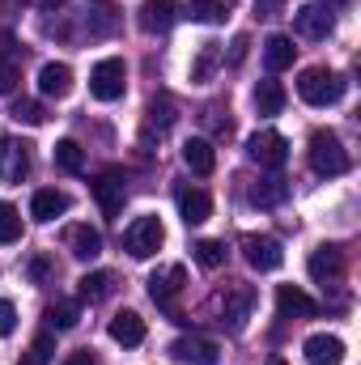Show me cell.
<instances>
[{"mask_svg": "<svg viewBox=\"0 0 361 365\" xmlns=\"http://www.w3.org/2000/svg\"><path fill=\"white\" fill-rule=\"evenodd\" d=\"M268 365H285V357H268Z\"/></svg>", "mask_w": 361, "mask_h": 365, "instance_id": "obj_44", "label": "cell"}, {"mask_svg": "<svg viewBox=\"0 0 361 365\" xmlns=\"http://www.w3.org/2000/svg\"><path fill=\"white\" fill-rule=\"evenodd\" d=\"M68 251H73V259L90 264V259L102 255V234H98L93 225H73V230H68Z\"/></svg>", "mask_w": 361, "mask_h": 365, "instance_id": "obj_21", "label": "cell"}, {"mask_svg": "<svg viewBox=\"0 0 361 365\" xmlns=\"http://www.w3.org/2000/svg\"><path fill=\"white\" fill-rule=\"evenodd\" d=\"M251 102H255L260 115H280V110H285V90H280V81H260L255 93H251Z\"/></svg>", "mask_w": 361, "mask_h": 365, "instance_id": "obj_26", "label": "cell"}, {"mask_svg": "<svg viewBox=\"0 0 361 365\" xmlns=\"http://www.w3.org/2000/svg\"><path fill=\"white\" fill-rule=\"evenodd\" d=\"M64 212H68V195H64V191H56V187L34 191V200H30V217H34V221H56V217H64Z\"/></svg>", "mask_w": 361, "mask_h": 365, "instance_id": "obj_19", "label": "cell"}, {"mask_svg": "<svg viewBox=\"0 0 361 365\" xmlns=\"http://www.w3.org/2000/svg\"><path fill=\"white\" fill-rule=\"evenodd\" d=\"M243 259H247L255 272H276V268L285 264V251H280V242L268 238V234H247V238H243Z\"/></svg>", "mask_w": 361, "mask_h": 365, "instance_id": "obj_7", "label": "cell"}, {"mask_svg": "<svg viewBox=\"0 0 361 365\" xmlns=\"http://www.w3.org/2000/svg\"><path fill=\"white\" fill-rule=\"evenodd\" d=\"M39 4H43V9H60L64 0H39Z\"/></svg>", "mask_w": 361, "mask_h": 365, "instance_id": "obj_42", "label": "cell"}, {"mask_svg": "<svg viewBox=\"0 0 361 365\" xmlns=\"http://www.w3.org/2000/svg\"><path fill=\"white\" fill-rule=\"evenodd\" d=\"M183 162H187V170L191 175H213V166H217V153H213V145L208 140H187L183 145Z\"/></svg>", "mask_w": 361, "mask_h": 365, "instance_id": "obj_23", "label": "cell"}, {"mask_svg": "<svg viewBox=\"0 0 361 365\" xmlns=\"http://www.w3.org/2000/svg\"><path fill=\"white\" fill-rule=\"evenodd\" d=\"M93 195L102 204L106 217H119L123 212V200H128V187H123V170H106L102 179L93 182Z\"/></svg>", "mask_w": 361, "mask_h": 365, "instance_id": "obj_14", "label": "cell"}, {"mask_svg": "<svg viewBox=\"0 0 361 365\" xmlns=\"http://www.w3.org/2000/svg\"><path fill=\"white\" fill-rule=\"evenodd\" d=\"M332 4H336V9H345V4H349V0H327V9H332Z\"/></svg>", "mask_w": 361, "mask_h": 365, "instance_id": "obj_43", "label": "cell"}, {"mask_svg": "<svg viewBox=\"0 0 361 365\" xmlns=\"http://www.w3.org/2000/svg\"><path fill=\"white\" fill-rule=\"evenodd\" d=\"M306 272H310L315 284H340V276H345V251H340L336 242L315 247L310 259H306Z\"/></svg>", "mask_w": 361, "mask_h": 365, "instance_id": "obj_6", "label": "cell"}, {"mask_svg": "<svg viewBox=\"0 0 361 365\" xmlns=\"http://www.w3.org/2000/svg\"><path fill=\"white\" fill-rule=\"evenodd\" d=\"M285 179L280 175H272V179H260L255 187H251V204H260V208H276L280 200H285Z\"/></svg>", "mask_w": 361, "mask_h": 365, "instance_id": "obj_27", "label": "cell"}, {"mask_svg": "<svg viewBox=\"0 0 361 365\" xmlns=\"http://www.w3.org/2000/svg\"><path fill=\"white\" fill-rule=\"evenodd\" d=\"M332 26H336V17H332V9H323V4H302V9L293 13V34H302V38H327Z\"/></svg>", "mask_w": 361, "mask_h": 365, "instance_id": "obj_10", "label": "cell"}, {"mask_svg": "<svg viewBox=\"0 0 361 365\" xmlns=\"http://www.w3.org/2000/svg\"><path fill=\"white\" fill-rule=\"evenodd\" d=\"M247 47H251V38L247 34H234V43H230V68H238L247 60Z\"/></svg>", "mask_w": 361, "mask_h": 365, "instance_id": "obj_38", "label": "cell"}, {"mask_svg": "<svg viewBox=\"0 0 361 365\" xmlns=\"http://www.w3.org/2000/svg\"><path fill=\"white\" fill-rule=\"evenodd\" d=\"M298 93H302V102H310V106H332V102L345 98V77L332 73V68H306V73L298 77Z\"/></svg>", "mask_w": 361, "mask_h": 365, "instance_id": "obj_2", "label": "cell"}, {"mask_svg": "<svg viewBox=\"0 0 361 365\" xmlns=\"http://www.w3.org/2000/svg\"><path fill=\"white\" fill-rule=\"evenodd\" d=\"M30 175V145L17 136H0V182H21Z\"/></svg>", "mask_w": 361, "mask_h": 365, "instance_id": "obj_9", "label": "cell"}, {"mask_svg": "<svg viewBox=\"0 0 361 365\" xmlns=\"http://www.w3.org/2000/svg\"><path fill=\"white\" fill-rule=\"evenodd\" d=\"M56 166L68 170V175H81V170H86V149H81L77 140H60V145H56Z\"/></svg>", "mask_w": 361, "mask_h": 365, "instance_id": "obj_30", "label": "cell"}, {"mask_svg": "<svg viewBox=\"0 0 361 365\" xmlns=\"http://www.w3.org/2000/svg\"><path fill=\"white\" fill-rule=\"evenodd\" d=\"M175 0H145L141 4V13H136V21H141V30L145 34H166L171 26H175Z\"/></svg>", "mask_w": 361, "mask_h": 365, "instance_id": "obj_16", "label": "cell"}, {"mask_svg": "<svg viewBox=\"0 0 361 365\" xmlns=\"http://www.w3.org/2000/svg\"><path fill=\"white\" fill-rule=\"evenodd\" d=\"M93 4H111V0H93Z\"/></svg>", "mask_w": 361, "mask_h": 365, "instance_id": "obj_45", "label": "cell"}, {"mask_svg": "<svg viewBox=\"0 0 361 365\" xmlns=\"http://www.w3.org/2000/svg\"><path fill=\"white\" fill-rule=\"evenodd\" d=\"M302 353H306V365H340L345 361V340L319 331V336H310V340L302 344Z\"/></svg>", "mask_w": 361, "mask_h": 365, "instance_id": "obj_15", "label": "cell"}, {"mask_svg": "<svg viewBox=\"0 0 361 365\" xmlns=\"http://www.w3.org/2000/svg\"><path fill=\"white\" fill-rule=\"evenodd\" d=\"M51 357H56V340H51V336H39V340L30 344V353H26L21 365H51Z\"/></svg>", "mask_w": 361, "mask_h": 365, "instance_id": "obj_36", "label": "cell"}, {"mask_svg": "<svg viewBox=\"0 0 361 365\" xmlns=\"http://www.w3.org/2000/svg\"><path fill=\"white\" fill-rule=\"evenodd\" d=\"M111 289H115V276H111V272H86L81 280H77V297H81V302H90V306H93V302H102Z\"/></svg>", "mask_w": 361, "mask_h": 365, "instance_id": "obj_25", "label": "cell"}, {"mask_svg": "<svg viewBox=\"0 0 361 365\" xmlns=\"http://www.w3.org/2000/svg\"><path fill=\"white\" fill-rule=\"evenodd\" d=\"M191 255H195V264H200L204 272H217V268L225 264V247H221V242H213V238L195 242V247H191Z\"/></svg>", "mask_w": 361, "mask_h": 365, "instance_id": "obj_31", "label": "cell"}, {"mask_svg": "<svg viewBox=\"0 0 361 365\" xmlns=\"http://www.w3.org/2000/svg\"><path fill=\"white\" fill-rule=\"evenodd\" d=\"M247 158L260 162V166H268V170H280L289 162V140L280 132H255L247 140Z\"/></svg>", "mask_w": 361, "mask_h": 365, "instance_id": "obj_8", "label": "cell"}, {"mask_svg": "<svg viewBox=\"0 0 361 365\" xmlns=\"http://www.w3.org/2000/svg\"><path fill=\"white\" fill-rule=\"evenodd\" d=\"M39 90L47 93V98H68L73 93V68L68 64H43L39 68Z\"/></svg>", "mask_w": 361, "mask_h": 365, "instance_id": "obj_20", "label": "cell"}, {"mask_svg": "<svg viewBox=\"0 0 361 365\" xmlns=\"http://www.w3.org/2000/svg\"><path fill=\"white\" fill-rule=\"evenodd\" d=\"M310 170L315 175H327V179H336V175L349 170V153H345V145H340L336 132H323L319 128L310 136Z\"/></svg>", "mask_w": 361, "mask_h": 365, "instance_id": "obj_3", "label": "cell"}, {"mask_svg": "<svg viewBox=\"0 0 361 365\" xmlns=\"http://www.w3.org/2000/svg\"><path fill=\"white\" fill-rule=\"evenodd\" d=\"M77 319H81V306H77V302H56V306H47V327H51V331H73Z\"/></svg>", "mask_w": 361, "mask_h": 365, "instance_id": "obj_28", "label": "cell"}, {"mask_svg": "<svg viewBox=\"0 0 361 365\" xmlns=\"http://www.w3.org/2000/svg\"><path fill=\"white\" fill-rule=\"evenodd\" d=\"M171 123H175V102H171V98H153V102H149V119H145V140H149L153 132L166 136Z\"/></svg>", "mask_w": 361, "mask_h": 365, "instance_id": "obj_24", "label": "cell"}, {"mask_svg": "<svg viewBox=\"0 0 361 365\" xmlns=\"http://www.w3.org/2000/svg\"><path fill=\"white\" fill-rule=\"evenodd\" d=\"M128 90V64L119 60V56H106V60H98L90 73V93L98 102H115V98H123Z\"/></svg>", "mask_w": 361, "mask_h": 365, "instance_id": "obj_4", "label": "cell"}, {"mask_svg": "<svg viewBox=\"0 0 361 365\" xmlns=\"http://www.w3.org/2000/svg\"><path fill=\"white\" fill-rule=\"evenodd\" d=\"M13 327H17V310H13V302H9V297H0V340H4V336H13Z\"/></svg>", "mask_w": 361, "mask_h": 365, "instance_id": "obj_37", "label": "cell"}, {"mask_svg": "<svg viewBox=\"0 0 361 365\" xmlns=\"http://www.w3.org/2000/svg\"><path fill=\"white\" fill-rule=\"evenodd\" d=\"M179 212L187 225H204L208 217H213V200H208V191H200V187H183L179 191Z\"/></svg>", "mask_w": 361, "mask_h": 365, "instance_id": "obj_18", "label": "cell"}, {"mask_svg": "<svg viewBox=\"0 0 361 365\" xmlns=\"http://www.w3.org/2000/svg\"><path fill=\"white\" fill-rule=\"evenodd\" d=\"M64 365H98V357H93L90 349H81V353H73V357H64Z\"/></svg>", "mask_w": 361, "mask_h": 365, "instance_id": "obj_41", "label": "cell"}, {"mask_svg": "<svg viewBox=\"0 0 361 365\" xmlns=\"http://www.w3.org/2000/svg\"><path fill=\"white\" fill-rule=\"evenodd\" d=\"M187 17L191 21H225L230 0H187Z\"/></svg>", "mask_w": 361, "mask_h": 365, "instance_id": "obj_29", "label": "cell"}, {"mask_svg": "<svg viewBox=\"0 0 361 365\" xmlns=\"http://www.w3.org/2000/svg\"><path fill=\"white\" fill-rule=\"evenodd\" d=\"M111 340L123 344V349H136V344L145 340V319H141L136 310H119V314L111 319Z\"/></svg>", "mask_w": 361, "mask_h": 365, "instance_id": "obj_17", "label": "cell"}, {"mask_svg": "<svg viewBox=\"0 0 361 365\" xmlns=\"http://www.w3.org/2000/svg\"><path fill=\"white\" fill-rule=\"evenodd\" d=\"M276 310H280V319H315L319 302L310 293H302L298 284H280L276 289Z\"/></svg>", "mask_w": 361, "mask_h": 365, "instance_id": "obj_13", "label": "cell"}, {"mask_svg": "<svg viewBox=\"0 0 361 365\" xmlns=\"http://www.w3.org/2000/svg\"><path fill=\"white\" fill-rule=\"evenodd\" d=\"M221 64V47L217 43H204L200 47V56H195V64H191V81H208V73Z\"/></svg>", "mask_w": 361, "mask_h": 365, "instance_id": "obj_32", "label": "cell"}, {"mask_svg": "<svg viewBox=\"0 0 361 365\" xmlns=\"http://www.w3.org/2000/svg\"><path fill=\"white\" fill-rule=\"evenodd\" d=\"M183 284H187V268L183 264H166V268H158V272L149 276V297L158 306H171L183 293Z\"/></svg>", "mask_w": 361, "mask_h": 365, "instance_id": "obj_11", "label": "cell"}, {"mask_svg": "<svg viewBox=\"0 0 361 365\" xmlns=\"http://www.w3.org/2000/svg\"><path fill=\"white\" fill-rule=\"evenodd\" d=\"M13 119H17V123H30V128H43V123H47V110H43V102H34V98H17V102H13Z\"/></svg>", "mask_w": 361, "mask_h": 365, "instance_id": "obj_33", "label": "cell"}, {"mask_svg": "<svg viewBox=\"0 0 361 365\" xmlns=\"http://www.w3.org/2000/svg\"><path fill=\"white\" fill-rule=\"evenodd\" d=\"M162 238H166V230H162L158 217H136V221L123 230V251H128L132 259H149V255H158Z\"/></svg>", "mask_w": 361, "mask_h": 365, "instance_id": "obj_5", "label": "cell"}, {"mask_svg": "<svg viewBox=\"0 0 361 365\" xmlns=\"http://www.w3.org/2000/svg\"><path fill=\"white\" fill-rule=\"evenodd\" d=\"M171 357L179 365H217L221 349L213 340H204V336H183V340L171 344Z\"/></svg>", "mask_w": 361, "mask_h": 365, "instance_id": "obj_12", "label": "cell"}, {"mask_svg": "<svg viewBox=\"0 0 361 365\" xmlns=\"http://www.w3.org/2000/svg\"><path fill=\"white\" fill-rule=\"evenodd\" d=\"M17 238H21V212L9 200H0V242H17Z\"/></svg>", "mask_w": 361, "mask_h": 365, "instance_id": "obj_34", "label": "cell"}, {"mask_svg": "<svg viewBox=\"0 0 361 365\" xmlns=\"http://www.w3.org/2000/svg\"><path fill=\"white\" fill-rule=\"evenodd\" d=\"M280 9H285V0H255V13L260 17H276Z\"/></svg>", "mask_w": 361, "mask_h": 365, "instance_id": "obj_40", "label": "cell"}, {"mask_svg": "<svg viewBox=\"0 0 361 365\" xmlns=\"http://www.w3.org/2000/svg\"><path fill=\"white\" fill-rule=\"evenodd\" d=\"M26 272L34 284H56V259L51 255H34L30 264H26Z\"/></svg>", "mask_w": 361, "mask_h": 365, "instance_id": "obj_35", "label": "cell"}, {"mask_svg": "<svg viewBox=\"0 0 361 365\" xmlns=\"http://www.w3.org/2000/svg\"><path fill=\"white\" fill-rule=\"evenodd\" d=\"M293 56H298V47H293L289 34H268V43H264V64H268V73H285V68L293 64Z\"/></svg>", "mask_w": 361, "mask_h": 365, "instance_id": "obj_22", "label": "cell"}, {"mask_svg": "<svg viewBox=\"0 0 361 365\" xmlns=\"http://www.w3.org/2000/svg\"><path fill=\"white\" fill-rule=\"evenodd\" d=\"M213 310H217V323L230 327V331H243L251 310H255V289L243 284V280H230L225 289L213 293Z\"/></svg>", "mask_w": 361, "mask_h": 365, "instance_id": "obj_1", "label": "cell"}, {"mask_svg": "<svg viewBox=\"0 0 361 365\" xmlns=\"http://www.w3.org/2000/svg\"><path fill=\"white\" fill-rule=\"evenodd\" d=\"M13 86H17V64L0 56V93H9Z\"/></svg>", "mask_w": 361, "mask_h": 365, "instance_id": "obj_39", "label": "cell"}]
</instances>
